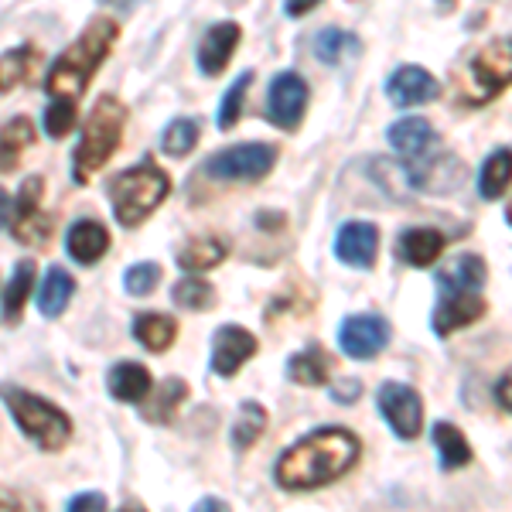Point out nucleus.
<instances>
[{
    "label": "nucleus",
    "mask_w": 512,
    "mask_h": 512,
    "mask_svg": "<svg viewBox=\"0 0 512 512\" xmlns=\"http://www.w3.org/2000/svg\"><path fill=\"white\" fill-rule=\"evenodd\" d=\"M362 454L359 437L345 427H318V431L304 434L287 451H280L274 478L284 492H311L325 489L338 482L345 472H352L355 461Z\"/></svg>",
    "instance_id": "f257e3e1"
},
{
    "label": "nucleus",
    "mask_w": 512,
    "mask_h": 512,
    "mask_svg": "<svg viewBox=\"0 0 512 512\" xmlns=\"http://www.w3.org/2000/svg\"><path fill=\"white\" fill-rule=\"evenodd\" d=\"M485 277H489L485 260L475 253L454 256L448 267L437 270V277H434L437 304L431 315L434 335L448 338L454 332H461V328L475 325V321L485 315V297H482Z\"/></svg>",
    "instance_id": "f03ea898"
},
{
    "label": "nucleus",
    "mask_w": 512,
    "mask_h": 512,
    "mask_svg": "<svg viewBox=\"0 0 512 512\" xmlns=\"http://www.w3.org/2000/svg\"><path fill=\"white\" fill-rule=\"evenodd\" d=\"M120 38V24L113 18H93L86 28L79 31V38L52 62L45 76V93L48 96H69L79 99L93 82L96 69L106 62V55L113 52Z\"/></svg>",
    "instance_id": "7ed1b4c3"
},
{
    "label": "nucleus",
    "mask_w": 512,
    "mask_h": 512,
    "mask_svg": "<svg viewBox=\"0 0 512 512\" xmlns=\"http://www.w3.org/2000/svg\"><path fill=\"white\" fill-rule=\"evenodd\" d=\"M127 127V106L117 96H99L79 130V144L72 151V178L76 185H89V178L117 154Z\"/></svg>",
    "instance_id": "20e7f679"
},
{
    "label": "nucleus",
    "mask_w": 512,
    "mask_h": 512,
    "mask_svg": "<svg viewBox=\"0 0 512 512\" xmlns=\"http://www.w3.org/2000/svg\"><path fill=\"white\" fill-rule=\"evenodd\" d=\"M106 195L113 202V219L123 229H137L171 195V178L154 161H144L120 171L117 178H110Z\"/></svg>",
    "instance_id": "39448f33"
},
{
    "label": "nucleus",
    "mask_w": 512,
    "mask_h": 512,
    "mask_svg": "<svg viewBox=\"0 0 512 512\" xmlns=\"http://www.w3.org/2000/svg\"><path fill=\"white\" fill-rule=\"evenodd\" d=\"M4 400H7V410H11L14 424L21 427V434L28 437V441H35L41 451L59 454L65 444L72 441V420L62 407H55L52 400L21 390V386H7Z\"/></svg>",
    "instance_id": "423d86ee"
},
{
    "label": "nucleus",
    "mask_w": 512,
    "mask_h": 512,
    "mask_svg": "<svg viewBox=\"0 0 512 512\" xmlns=\"http://www.w3.org/2000/svg\"><path fill=\"white\" fill-rule=\"evenodd\" d=\"M41 198H45V178L31 175L18 188V198L4 195V229L11 239L24 246H45L52 236V219L41 212Z\"/></svg>",
    "instance_id": "0eeeda50"
},
{
    "label": "nucleus",
    "mask_w": 512,
    "mask_h": 512,
    "mask_svg": "<svg viewBox=\"0 0 512 512\" xmlns=\"http://www.w3.org/2000/svg\"><path fill=\"white\" fill-rule=\"evenodd\" d=\"M277 147L267 140H250V144L222 147L202 164L198 175L216 178V181H260L274 171L277 164Z\"/></svg>",
    "instance_id": "6e6552de"
},
{
    "label": "nucleus",
    "mask_w": 512,
    "mask_h": 512,
    "mask_svg": "<svg viewBox=\"0 0 512 512\" xmlns=\"http://www.w3.org/2000/svg\"><path fill=\"white\" fill-rule=\"evenodd\" d=\"M379 414L390 424V431L403 441H414L424 431V400L407 383H383L376 393Z\"/></svg>",
    "instance_id": "1a4fd4ad"
},
{
    "label": "nucleus",
    "mask_w": 512,
    "mask_h": 512,
    "mask_svg": "<svg viewBox=\"0 0 512 512\" xmlns=\"http://www.w3.org/2000/svg\"><path fill=\"white\" fill-rule=\"evenodd\" d=\"M393 328L383 315H349L338 325V345L355 362H369L390 345Z\"/></svg>",
    "instance_id": "9d476101"
},
{
    "label": "nucleus",
    "mask_w": 512,
    "mask_h": 512,
    "mask_svg": "<svg viewBox=\"0 0 512 512\" xmlns=\"http://www.w3.org/2000/svg\"><path fill=\"white\" fill-rule=\"evenodd\" d=\"M308 82L297 72H277L267 89V120L280 130H297L308 113Z\"/></svg>",
    "instance_id": "9b49d317"
},
{
    "label": "nucleus",
    "mask_w": 512,
    "mask_h": 512,
    "mask_svg": "<svg viewBox=\"0 0 512 512\" xmlns=\"http://www.w3.org/2000/svg\"><path fill=\"white\" fill-rule=\"evenodd\" d=\"M472 82L482 93L478 103H489L502 93L506 86H512V38L489 41L482 52L472 59Z\"/></svg>",
    "instance_id": "f8f14e48"
},
{
    "label": "nucleus",
    "mask_w": 512,
    "mask_h": 512,
    "mask_svg": "<svg viewBox=\"0 0 512 512\" xmlns=\"http://www.w3.org/2000/svg\"><path fill=\"white\" fill-rule=\"evenodd\" d=\"M256 352H260V342H256L253 332H246L243 325H222L219 332L212 335L209 369L219 379H229V376H236Z\"/></svg>",
    "instance_id": "ddd939ff"
},
{
    "label": "nucleus",
    "mask_w": 512,
    "mask_h": 512,
    "mask_svg": "<svg viewBox=\"0 0 512 512\" xmlns=\"http://www.w3.org/2000/svg\"><path fill=\"white\" fill-rule=\"evenodd\" d=\"M239 38H243V28L236 21H219L212 24L209 31L198 41V52H195V65L202 76L216 79L226 72V65L233 62L236 48H239Z\"/></svg>",
    "instance_id": "4468645a"
},
{
    "label": "nucleus",
    "mask_w": 512,
    "mask_h": 512,
    "mask_svg": "<svg viewBox=\"0 0 512 512\" xmlns=\"http://www.w3.org/2000/svg\"><path fill=\"white\" fill-rule=\"evenodd\" d=\"M386 96L393 106H420V103H434L441 96V82H437L424 65H400L390 79H386Z\"/></svg>",
    "instance_id": "2eb2a0df"
},
{
    "label": "nucleus",
    "mask_w": 512,
    "mask_h": 512,
    "mask_svg": "<svg viewBox=\"0 0 512 512\" xmlns=\"http://www.w3.org/2000/svg\"><path fill=\"white\" fill-rule=\"evenodd\" d=\"M386 140L396 154H400L407 164H420V161H431L434 158V147H437V134L427 120L420 117H403L386 127Z\"/></svg>",
    "instance_id": "dca6fc26"
},
{
    "label": "nucleus",
    "mask_w": 512,
    "mask_h": 512,
    "mask_svg": "<svg viewBox=\"0 0 512 512\" xmlns=\"http://www.w3.org/2000/svg\"><path fill=\"white\" fill-rule=\"evenodd\" d=\"M332 250L345 267L369 270L379 253V229L373 222H345V226L338 229Z\"/></svg>",
    "instance_id": "f3484780"
},
{
    "label": "nucleus",
    "mask_w": 512,
    "mask_h": 512,
    "mask_svg": "<svg viewBox=\"0 0 512 512\" xmlns=\"http://www.w3.org/2000/svg\"><path fill=\"white\" fill-rule=\"evenodd\" d=\"M444 246H448V236L441 233V229H431V226H410L403 229L400 239H396L393 253L400 263H407V267L414 270H424L437 263V256L444 253Z\"/></svg>",
    "instance_id": "a211bd4d"
},
{
    "label": "nucleus",
    "mask_w": 512,
    "mask_h": 512,
    "mask_svg": "<svg viewBox=\"0 0 512 512\" xmlns=\"http://www.w3.org/2000/svg\"><path fill=\"white\" fill-rule=\"evenodd\" d=\"M110 250V233H106L103 222L96 219H79L69 226V236H65V253L72 256L82 267H93V263Z\"/></svg>",
    "instance_id": "6ab92c4d"
},
{
    "label": "nucleus",
    "mask_w": 512,
    "mask_h": 512,
    "mask_svg": "<svg viewBox=\"0 0 512 512\" xmlns=\"http://www.w3.org/2000/svg\"><path fill=\"white\" fill-rule=\"evenodd\" d=\"M106 390L120 403H144L151 396V373L140 362H117L106 373Z\"/></svg>",
    "instance_id": "aec40b11"
},
{
    "label": "nucleus",
    "mask_w": 512,
    "mask_h": 512,
    "mask_svg": "<svg viewBox=\"0 0 512 512\" xmlns=\"http://www.w3.org/2000/svg\"><path fill=\"white\" fill-rule=\"evenodd\" d=\"M134 338L140 345H144L147 352H168L171 342L178 338V318L171 315H161V311H140L134 318Z\"/></svg>",
    "instance_id": "412c9836"
},
{
    "label": "nucleus",
    "mask_w": 512,
    "mask_h": 512,
    "mask_svg": "<svg viewBox=\"0 0 512 512\" xmlns=\"http://www.w3.org/2000/svg\"><path fill=\"white\" fill-rule=\"evenodd\" d=\"M185 400H188L185 379H164L158 390L147 396V403H140V417H144L147 424H171Z\"/></svg>",
    "instance_id": "4be33fe9"
},
{
    "label": "nucleus",
    "mask_w": 512,
    "mask_h": 512,
    "mask_svg": "<svg viewBox=\"0 0 512 512\" xmlns=\"http://www.w3.org/2000/svg\"><path fill=\"white\" fill-rule=\"evenodd\" d=\"M431 437H434V448H437V458H441L444 472H458V468L472 465V444H468V437L454 424L441 420V424H434Z\"/></svg>",
    "instance_id": "5701e85b"
},
{
    "label": "nucleus",
    "mask_w": 512,
    "mask_h": 512,
    "mask_svg": "<svg viewBox=\"0 0 512 512\" xmlns=\"http://www.w3.org/2000/svg\"><path fill=\"white\" fill-rule=\"evenodd\" d=\"M287 376L297 386H325L328 376H332V359H328L321 345H308V349L294 352L287 359Z\"/></svg>",
    "instance_id": "b1692460"
},
{
    "label": "nucleus",
    "mask_w": 512,
    "mask_h": 512,
    "mask_svg": "<svg viewBox=\"0 0 512 512\" xmlns=\"http://www.w3.org/2000/svg\"><path fill=\"white\" fill-rule=\"evenodd\" d=\"M72 291H76V280L65 274L62 267H48L45 277H41V287H38V311L45 318H59L72 301Z\"/></svg>",
    "instance_id": "393cba45"
},
{
    "label": "nucleus",
    "mask_w": 512,
    "mask_h": 512,
    "mask_svg": "<svg viewBox=\"0 0 512 512\" xmlns=\"http://www.w3.org/2000/svg\"><path fill=\"white\" fill-rule=\"evenodd\" d=\"M509 185H512V151L509 147H495L489 158H485L482 171H478V195L485 202H495V198L506 195Z\"/></svg>",
    "instance_id": "a878e982"
},
{
    "label": "nucleus",
    "mask_w": 512,
    "mask_h": 512,
    "mask_svg": "<svg viewBox=\"0 0 512 512\" xmlns=\"http://www.w3.org/2000/svg\"><path fill=\"white\" fill-rule=\"evenodd\" d=\"M226 260V246L216 236H192L185 246L178 250V267L188 270V274H202V270H212Z\"/></svg>",
    "instance_id": "bb28decb"
},
{
    "label": "nucleus",
    "mask_w": 512,
    "mask_h": 512,
    "mask_svg": "<svg viewBox=\"0 0 512 512\" xmlns=\"http://www.w3.org/2000/svg\"><path fill=\"white\" fill-rule=\"evenodd\" d=\"M267 431V410L253 400L239 403V414L233 420V431H229V441H233L236 451H250L256 441Z\"/></svg>",
    "instance_id": "cd10ccee"
},
{
    "label": "nucleus",
    "mask_w": 512,
    "mask_h": 512,
    "mask_svg": "<svg viewBox=\"0 0 512 512\" xmlns=\"http://www.w3.org/2000/svg\"><path fill=\"white\" fill-rule=\"evenodd\" d=\"M31 287H35V260H21L14 267L11 280H7V291H4V321L7 325H18L21 321V308L28 301Z\"/></svg>",
    "instance_id": "c85d7f7f"
},
{
    "label": "nucleus",
    "mask_w": 512,
    "mask_h": 512,
    "mask_svg": "<svg viewBox=\"0 0 512 512\" xmlns=\"http://www.w3.org/2000/svg\"><path fill=\"white\" fill-rule=\"evenodd\" d=\"M35 144V127L28 117H14L4 123V137H0V154H4V175H11L21 164L24 147Z\"/></svg>",
    "instance_id": "c756f323"
},
{
    "label": "nucleus",
    "mask_w": 512,
    "mask_h": 512,
    "mask_svg": "<svg viewBox=\"0 0 512 512\" xmlns=\"http://www.w3.org/2000/svg\"><path fill=\"white\" fill-rule=\"evenodd\" d=\"M355 52H359V38L342 28H325L315 38V55H318V62H325V65H342Z\"/></svg>",
    "instance_id": "7c9ffc66"
},
{
    "label": "nucleus",
    "mask_w": 512,
    "mask_h": 512,
    "mask_svg": "<svg viewBox=\"0 0 512 512\" xmlns=\"http://www.w3.org/2000/svg\"><path fill=\"white\" fill-rule=\"evenodd\" d=\"M41 65V55L35 45H21L14 48V52H4V93H11L14 86H21V82H28L31 76L38 72Z\"/></svg>",
    "instance_id": "2f4dec72"
},
{
    "label": "nucleus",
    "mask_w": 512,
    "mask_h": 512,
    "mask_svg": "<svg viewBox=\"0 0 512 512\" xmlns=\"http://www.w3.org/2000/svg\"><path fill=\"white\" fill-rule=\"evenodd\" d=\"M198 137H202V123L192 117H178L168 123V130H164L161 147H164V154H171V158H185V154H192L198 147Z\"/></svg>",
    "instance_id": "473e14b6"
},
{
    "label": "nucleus",
    "mask_w": 512,
    "mask_h": 512,
    "mask_svg": "<svg viewBox=\"0 0 512 512\" xmlns=\"http://www.w3.org/2000/svg\"><path fill=\"white\" fill-rule=\"evenodd\" d=\"M171 301H175L178 308H185V311H205V308H212V304H216V291H212L202 277L188 274L185 280H178V284L171 287Z\"/></svg>",
    "instance_id": "72a5a7b5"
},
{
    "label": "nucleus",
    "mask_w": 512,
    "mask_h": 512,
    "mask_svg": "<svg viewBox=\"0 0 512 512\" xmlns=\"http://www.w3.org/2000/svg\"><path fill=\"white\" fill-rule=\"evenodd\" d=\"M76 99L69 96H52V103L45 106V120H41V127H45V134L52 140H62L69 134L72 127H76Z\"/></svg>",
    "instance_id": "f704fd0d"
},
{
    "label": "nucleus",
    "mask_w": 512,
    "mask_h": 512,
    "mask_svg": "<svg viewBox=\"0 0 512 512\" xmlns=\"http://www.w3.org/2000/svg\"><path fill=\"white\" fill-rule=\"evenodd\" d=\"M253 86V72H243L233 86L226 89V96H222V106H219V130H233L239 113H243V103H246V93H250Z\"/></svg>",
    "instance_id": "c9c22d12"
},
{
    "label": "nucleus",
    "mask_w": 512,
    "mask_h": 512,
    "mask_svg": "<svg viewBox=\"0 0 512 512\" xmlns=\"http://www.w3.org/2000/svg\"><path fill=\"white\" fill-rule=\"evenodd\" d=\"M161 284V263H134V267L123 274V291L134 294V297H144L151 294L154 287Z\"/></svg>",
    "instance_id": "e433bc0d"
},
{
    "label": "nucleus",
    "mask_w": 512,
    "mask_h": 512,
    "mask_svg": "<svg viewBox=\"0 0 512 512\" xmlns=\"http://www.w3.org/2000/svg\"><path fill=\"white\" fill-rule=\"evenodd\" d=\"M72 512H86V509H106V495L103 492H82L76 499H69Z\"/></svg>",
    "instance_id": "4c0bfd02"
},
{
    "label": "nucleus",
    "mask_w": 512,
    "mask_h": 512,
    "mask_svg": "<svg viewBox=\"0 0 512 512\" xmlns=\"http://www.w3.org/2000/svg\"><path fill=\"white\" fill-rule=\"evenodd\" d=\"M495 403L512 414V369H506V376L495 383Z\"/></svg>",
    "instance_id": "58836bf2"
},
{
    "label": "nucleus",
    "mask_w": 512,
    "mask_h": 512,
    "mask_svg": "<svg viewBox=\"0 0 512 512\" xmlns=\"http://www.w3.org/2000/svg\"><path fill=\"white\" fill-rule=\"evenodd\" d=\"M321 0H284V14L287 18H304V14H311Z\"/></svg>",
    "instance_id": "ea45409f"
},
{
    "label": "nucleus",
    "mask_w": 512,
    "mask_h": 512,
    "mask_svg": "<svg viewBox=\"0 0 512 512\" xmlns=\"http://www.w3.org/2000/svg\"><path fill=\"white\" fill-rule=\"evenodd\" d=\"M355 393H359V383H345V386H335V390H332L335 403H352Z\"/></svg>",
    "instance_id": "a19ab883"
},
{
    "label": "nucleus",
    "mask_w": 512,
    "mask_h": 512,
    "mask_svg": "<svg viewBox=\"0 0 512 512\" xmlns=\"http://www.w3.org/2000/svg\"><path fill=\"white\" fill-rule=\"evenodd\" d=\"M195 509H212V512H219V509H229V506H226V502H222V499H202Z\"/></svg>",
    "instance_id": "79ce46f5"
},
{
    "label": "nucleus",
    "mask_w": 512,
    "mask_h": 512,
    "mask_svg": "<svg viewBox=\"0 0 512 512\" xmlns=\"http://www.w3.org/2000/svg\"><path fill=\"white\" fill-rule=\"evenodd\" d=\"M280 216H256V226H280Z\"/></svg>",
    "instance_id": "37998d69"
},
{
    "label": "nucleus",
    "mask_w": 512,
    "mask_h": 512,
    "mask_svg": "<svg viewBox=\"0 0 512 512\" xmlns=\"http://www.w3.org/2000/svg\"><path fill=\"white\" fill-rule=\"evenodd\" d=\"M506 219H509V226H512V202H509V209H506Z\"/></svg>",
    "instance_id": "c03bdc74"
}]
</instances>
